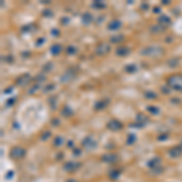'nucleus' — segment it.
<instances>
[{"instance_id":"1","label":"nucleus","mask_w":182,"mask_h":182,"mask_svg":"<svg viewBox=\"0 0 182 182\" xmlns=\"http://www.w3.org/2000/svg\"><path fill=\"white\" fill-rule=\"evenodd\" d=\"M169 85L176 90H182V76H171L169 79Z\"/></svg>"},{"instance_id":"2","label":"nucleus","mask_w":182,"mask_h":182,"mask_svg":"<svg viewBox=\"0 0 182 182\" xmlns=\"http://www.w3.org/2000/svg\"><path fill=\"white\" fill-rule=\"evenodd\" d=\"M26 154V151L22 147H15L12 151H11V156L14 158H22Z\"/></svg>"},{"instance_id":"3","label":"nucleus","mask_w":182,"mask_h":182,"mask_svg":"<svg viewBox=\"0 0 182 182\" xmlns=\"http://www.w3.org/2000/svg\"><path fill=\"white\" fill-rule=\"evenodd\" d=\"M108 128L112 129V130H119V129L123 128V124H121L119 120L113 119V120H111V121L108 123Z\"/></svg>"},{"instance_id":"4","label":"nucleus","mask_w":182,"mask_h":182,"mask_svg":"<svg viewBox=\"0 0 182 182\" xmlns=\"http://www.w3.org/2000/svg\"><path fill=\"white\" fill-rule=\"evenodd\" d=\"M121 27V22L120 21H118V20H114V21H112L111 23H109V26H108V28L111 29V30H118L119 28Z\"/></svg>"},{"instance_id":"5","label":"nucleus","mask_w":182,"mask_h":182,"mask_svg":"<svg viewBox=\"0 0 182 182\" xmlns=\"http://www.w3.org/2000/svg\"><path fill=\"white\" fill-rule=\"evenodd\" d=\"M170 156H171L173 158H177V157H180L181 154H182V150L180 147H174L173 150H170Z\"/></svg>"},{"instance_id":"6","label":"nucleus","mask_w":182,"mask_h":182,"mask_svg":"<svg viewBox=\"0 0 182 182\" xmlns=\"http://www.w3.org/2000/svg\"><path fill=\"white\" fill-rule=\"evenodd\" d=\"M61 51H62V46H61L60 44H55V45L51 47V52L53 55H58Z\"/></svg>"},{"instance_id":"7","label":"nucleus","mask_w":182,"mask_h":182,"mask_svg":"<svg viewBox=\"0 0 182 182\" xmlns=\"http://www.w3.org/2000/svg\"><path fill=\"white\" fill-rule=\"evenodd\" d=\"M83 21H84V23H90L92 21V16L89 14V12H85L83 15Z\"/></svg>"},{"instance_id":"8","label":"nucleus","mask_w":182,"mask_h":182,"mask_svg":"<svg viewBox=\"0 0 182 182\" xmlns=\"http://www.w3.org/2000/svg\"><path fill=\"white\" fill-rule=\"evenodd\" d=\"M150 166H151V168H157V166H160V159H159V158H154L153 160L150 163Z\"/></svg>"},{"instance_id":"9","label":"nucleus","mask_w":182,"mask_h":182,"mask_svg":"<svg viewBox=\"0 0 182 182\" xmlns=\"http://www.w3.org/2000/svg\"><path fill=\"white\" fill-rule=\"evenodd\" d=\"M107 103H108V101H107V100H106V101H102V100H101V101H98V102L96 103L95 108H96V109H101V108L103 109L104 107H106V104H107Z\"/></svg>"},{"instance_id":"10","label":"nucleus","mask_w":182,"mask_h":182,"mask_svg":"<svg viewBox=\"0 0 182 182\" xmlns=\"http://www.w3.org/2000/svg\"><path fill=\"white\" fill-rule=\"evenodd\" d=\"M145 96H146L147 98H150V100H153V98L157 97V93L153 92V91H146V92H145Z\"/></svg>"},{"instance_id":"11","label":"nucleus","mask_w":182,"mask_h":182,"mask_svg":"<svg viewBox=\"0 0 182 182\" xmlns=\"http://www.w3.org/2000/svg\"><path fill=\"white\" fill-rule=\"evenodd\" d=\"M159 23H163V24H169L170 23V18L168 16H162L160 18H159Z\"/></svg>"},{"instance_id":"12","label":"nucleus","mask_w":182,"mask_h":182,"mask_svg":"<svg viewBox=\"0 0 182 182\" xmlns=\"http://www.w3.org/2000/svg\"><path fill=\"white\" fill-rule=\"evenodd\" d=\"M129 53V50L126 47H123V49H118V55H121V56H125V55Z\"/></svg>"},{"instance_id":"13","label":"nucleus","mask_w":182,"mask_h":182,"mask_svg":"<svg viewBox=\"0 0 182 182\" xmlns=\"http://www.w3.org/2000/svg\"><path fill=\"white\" fill-rule=\"evenodd\" d=\"M63 143V140H62V137H56V140H55V145L56 146H61Z\"/></svg>"},{"instance_id":"14","label":"nucleus","mask_w":182,"mask_h":182,"mask_svg":"<svg viewBox=\"0 0 182 182\" xmlns=\"http://www.w3.org/2000/svg\"><path fill=\"white\" fill-rule=\"evenodd\" d=\"M148 111L154 113V114H158L159 113V109H157V107H148Z\"/></svg>"},{"instance_id":"15","label":"nucleus","mask_w":182,"mask_h":182,"mask_svg":"<svg viewBox=\"0 0 182 182\" xmlns=\"http://www.w3.org/2000/svg\"><path fill=\"white\" fill-rule=\"evenodd\" d=\"M92 6H93V7H103V6H104V4H100V3H95V4H93V5H92Z\"/></svg>"},{"instance_id":"16","label":"nucleus","mask_w":182,"mask_h":182,"mask_svg":"<svg viewBox=\"0 0 182 182\" xmlns=\"http://www.w3.org/2000/svg\"><path fill=\"white\" fill-rule=\"evenodd\" d=\"M120 39H121V37H114V38H112V41L118 43V41H120Z\"/></svg>"},{"instance_id":"17","label":"nucleus","mask_w":182,"mask_h":182,"mask_svg":"<svg viewBox=\"0 0 182 182\" xmlns=\"http://www.w3.org/2000/svg\"><path fill=\"white\" fill-rule=\"evenodd\" d=\"M15 101H16V98H12V100H9V101H7V104H12Z\"/></svg>"},{"instance_id":"18","label":"nucleus","mask_w":182,"mask_h":182,"mask_svg":"<svg viewBox=\"0 0 182 182\" xmlns=\"http://www.w3.org/2000/svg\"><path fill=\"white\" fill-rule=\"evenodd\" d=\"M67 182H75V181H73V180H68Z\"/></svg>"}]
</instances>
